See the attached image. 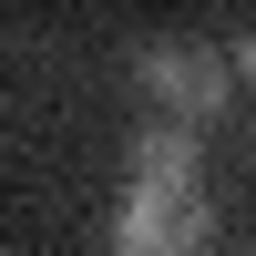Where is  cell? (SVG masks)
Wrapping results in <instances>:
<instances>
[{
	"label": "cell",
	"instance_id": "1",
	"mask_svg": "<svg viewBox=\"0 0 256 256\" xmlns=\"http://www.w3.org/2000/svg\"><path fill=\"white\" fill-rule=\"evenodd\" d=\"M134 82L164 102V113H184V123H216L226 102H236V52H205V41L164 31V41H144V52H134Z\"/></svg>",
	"mask_w": 256,
	"mask_h": 256
},
{
	"label": "cell",
	"instance_id": "2",
	"mask_svg": "<svg viewBox=\"0 0 256 256\" xmlns=\"http://www.w3.org/2000/svg\"><path fill=\"white\" fill-rule=\"evenodd\" d=\"M205 236H216V216H205V195H144V184H123L113 246L154 256V246H205Z\"/></svg>",
	"mask_w": 256,
	"mask_h": 256
},
{
	"label": "cell",
	"instance_id": "3",
	"mask_svg": "<svg viewBox=\"0 0 256 256\" xmlns=\"http://www.w3.org/2000/svg\"><path fill=\"white\" fill-rule=\"evenodd\" d=\"M205 123H184V113H164L154 123V134H144L134 144V184H144V195H195V184H205Z\"/></svg>",
	"mask_w": 256,
	"mask_h": 256
},
{
	"label": "cell",
	"instance_id": "4",
	"mask_svg": "<svg viewBox=\"0 0 256 256\" xmlns=\"http://www.w3.org/2000/svg\"><path fill=\"white\" fill-rule=\"evenodd\" d=\"M236 82H246V92H256V41H236Z\"/></svg>",
	"mask_w": 256,
	"mask_h": 256
}]
</instances>
